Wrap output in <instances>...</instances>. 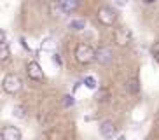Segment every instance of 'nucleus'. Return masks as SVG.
Returning <instances> with one entry per match:
<instances>
[{
	"mask_svg": "<svg viewBox=\"0 0 159 140\" xmlns=\"http://www.w3.org/2000/svg\"><path fill=\"white\" fill-rule=\"evenodd\" d=\"M75 60L79 61L80 65H89V63L96 61V51H94L89 44L80 42V44H77V47H75Z\"/></svg>",
	"mask_w": 159,
	"mask_h": 140,
	"instance_id": "nucleus-1",
	"label": "nucleus"
},
{
	"mask_svg": "<svg viewBox=\"0 0 159 140\" xmlns=\"http://www.w3.org/2000/svg\"><path fill=\"white\" fill-rule=\"evenodd\" d=\"M2 88H4L5 93L16 95L23 88V81H21V77L18 74H7L4 77V81H2Z\"/></svg>",
	"mask_w": 159,
	"mask_h": 140,
	"instance_id": "nucleus-2",
	"label": "nucleus"
},
{
	"mask_svg": "<svg viewBox=\"0 0 159 140\" xmlns=\"http://www.w3.org/2000/svg\"><path fill=\"white\" fill-rule=\"evenodd\" d=\"M96 18H98V21L103 26H112L117 21V12L110 7V5H102V7H98Z\"/></svg>",
	"mask_w": 159,
	"mask_h": 140,
	"instance_id": "nucleus-3",
	"label": "nucleus"
},
{
	"mask_svg": "<svg viewBox=\"0 0 159 140\" xmlns=\"http://www.w3.org/2000/svg\"><path fill=\"white\" fill-rule=\"evenodd\" d=\"M26 74H28L30 81H35V82H42L44 81V70H42V67L39 65V61H35V60L26 63Z\"/></svg>",
	"mask_w": 159,
	"mask_h": 140,
	"instance_id": "nucleus-4",
	"label": "nucleus"
},
{
	"mask_svg": "<svg viewBox=\"0 0 159 140\" xmlns=\"http://www.w3.org/2000/svg\"><path fill=\"white\" fill-rule=\"evenodd\" d=\"M114 60V51L110 46H100L96 49V61L100 65H108Z\"/></svg>",
	"mask_w": 159,
	"mask_h": 140,
	"instance_id": "nucleus-5",
	"label": "nucleus"
},
{
	"mask_svg": "<svg viewBox=\"0 0 159 140\" xmlns=\"http://www.w3.org/2000/svg\"><path fill=\"white\" fill-rule=\"evenodd\" d=\"M117 133V128L116 124H114V121H110V119H103L102 123H100V135L103 137V138H114Z\"/></svg>",
	"mask_w": 159,
	"mask_h": 140,
	"instance_id": "nucleus-6",
	"label": "nucleus"
},
{
	"mask_svg": "<svg viewBox=\"0 0 159 140\" xmlns=\"http://www.w3.org/2000/svg\"><path fill=\"white\" fill-rule=\"evenodd\" d=\"M114 40L117 42V46H128L131 42V33L126 28H116L114 30Z\"/></svg>",
	"mask_w": 159,
	"mask_h": 140,
	"instance_id": "nucleus-7",
	"label": "nucleus"
},
{
	"mask_svg": "<svg viewBox=\"0 0 159 140\" xmlns=\"http://www.w3.org/2000/svg\"><path fill=\"white\" fill-rule=\"evenodd\" d=\"M0 137L2 140H21V131L16 126H4Z\"/></svg>",
	"mask_w": 159,
	"mask_h": 140,
	"instance_id": "nucleus-8",
	"label": "nucleus"
},
{
	"mask_svg": "<svg viewBox=\"0 0 159 140\" xmlns=\"http://www.w3.org/2000/svg\"><path fill=\"white\" fill-rule=\"evenodd\" d=\"M79 4L80 0H60V5H61V11L65 14H72L79 9Z\"/></svg>",
	"mask_w": 159,
	"mask_h": 140,
	"instance_id": "nucleus-9",
	"label": "nucleus"
},
{
	"mask_svg": "<svg viewBox=\"0 0 159 140\" xmlns=\"http://www.w3.org/2000/svg\"><path fill=\"white\" fill-rule=\"evenodd\" d=\"M126 91L129 95H138V93H140V82H138L136 77L126 81Z\"/></svg>",
	"mask_w": 159,
	"mask_h": 140,
	"instance_id": "nucleus-10",
	"label": "nucleus"
},
{
	"mask_svg": "<svg viewBox=\"0 0 159 140\" xmlns=\"http://www.w3.org/2000/svg\"><path fill=\"white\" fill-rule=\"evenodd\" d=\"M68 28H70V30H75V32H82L86 28V21L84 19H72L70 23H68Z\"/></svg>",
	"mask_w": 159,
	"mask_h": 140,
	"instance_id": "nucleus-11",
	"label": "nucleus"
},
{
	"mask_svg": "<svg viewBox=\"0 0 159 140\" xmlns=\"http://www.w3.org/2000/svg\"><path fill=\"white\" fill-rule=\"evenodd\" d=\"M11 58V49H9V44L4 42V44H0V60L2 61H7Z\"/></svg>",
	"mask_w": 159,
	"mask_h": 140,
	"instance_id": "nucleus-12",
	"label": "nucleus"
},
{
	"mask_svg": "<svg viewBox=\"0 0 159 140\" xmlns=\"http://www.w3.org/2000/svg\"><path fill=\"white\" fill-rule=\"evenodd\" d=\"M108 98H110V91L107 88H100L96 91V100L98 102H108Z\"/></svg>",
	"mask_w": 159,
	"mask_h": 140,
	"instance_id": "nucleus-13",
	"label": "nucleus"
},
{
	"mask_svg": "<svg viewBox=\"0 0 159 140\" xmlns=\"http://www.w3.org/2000/svg\"><path fill=\"white\" fill-rule=\"evenodd\" d=\"M61 105H63L65 109L74 107V105H75V98H74V95H65V96L61 98Z\"/></svg>",
	"mask_w": 159,
	"mask_h": 140,
	"instance_id": "nucleus-14",
	"label": "nucleus"
},
{
	"mask_svg": "<svg viewBox=\"0 0 159 140\" xmlns=\"http://www.w3.org/2000/svg\"><path fill=\"white\" fill-rule=\"evenodd\" d=\"M82 82H84V86L88 89H96V79H94L93 75H86Z\"/></svg>",
	"mask_w": 159,
	"mask_h": 140,
	"instance_id": "nucleus-15",
	"label": "nucleus"
},
{
	"mask_svg": "<svg viewBox=\"0 0 159 140\" xmlns=\"http://www.w3.org/2000/svg\"><path fill=\"white\" fill-rule=\"evenodd\" d=\"M54 47H56V44H54V39H46V40L42 42V49H47V51H52V49H54Z\"/></svg>",
	"mask_w": 159,
	"mask_h": 140,
	"instance_id": "nucleus-16",
	"label": "nucleus"
},
{
	"mask_svg": "<svg viewBox=\"0 0 159 140\" xmlns=\"http://www.w3.org/2000/svg\"><path fill=\"white\" fill-rule=\"evenodd\" d=\"M12 114H14L16 117H19V119H23L26 114H25V107L23 105H16L14 109H12Z\"/></svg>",
	"mask_w": 159,
	"mask_h": 140,
	"instance_id": "nucleus-17",
	"label": "nucleus"
},
{
	"mask_svg": "<svg viewBox=\"0 0 159 140\" xmlns=\"http://www.w3.org/2000/svg\"><path fill=\"white\" fill-rule=\"evenodd\" d=\"M150 53H152V56H154L156 60L159 61V40H156L154 44H152V47H150Z\"/></svg>",
	"mask_w": 159,
	"mask_h": 140,
	"instance_id": "nucleus-18",
	"label": "nucleus"
},
{
	"mask_svg": "<svg viewBox=\"0 0 159 140\" xmlns=\"http://www.w3.org/2000/svg\"><path fill=\"white\" fill-rule=\"evenodd\" d=\"M52 63L54 65H58V67H63V60H61V56H60V53H52Z\"/></svg>",
	"mask_w": 159,
	"mask_h": 140,
	"instance_id": "nucleus-19",
	"label": "nucleus"
},
{
	"mask_svg": "<svg viewBox=\"0 0 159 140\" xmlns=\"http://www.w3.org/2000/svg\"><path fill=\"white\" fill-rule=\"evenodd\" d=\"M116 2H117L119 5H126V4H128V0H116Z\"/></svg>",
	"mask_w": 159,
	"mask_h": 140,
	"instance_id": "nucleus-20",
	"label": "nucleus"
},
{
	"mask_svg": "<svg viewBox=\"0 0 159 140\" xmlns=\"http://www.w3.org/2000/svg\"><path fill=\"white\" fill-rule=\"evenodd\" d=\"M142 2H143V4H154L156 0H142Z\"/></svg>",
	"mask_w": 159,
	"mask_h": 140,
	"instance_id": "nucleus-21",
	"label": "nucleus"
}]
</instances>
